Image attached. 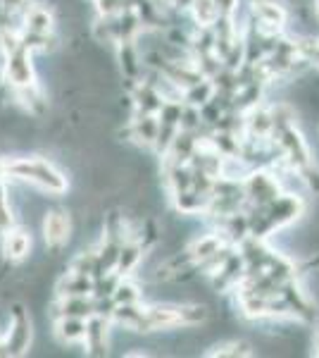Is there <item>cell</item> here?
Instances as JSON below:
<instances>
[{"instance_id":"cell-20","label":"cell","mask_w":319,"mask_h":358,"mask_svg":"<svg viewBox=\"0 0 319 358\" xmlns=\"http://www.w3.org/2000/svg\"><path fill=\"white\" fill-rule=\"evenodd\" d=\"M3 177H8V170H5V160L0 158V179H3Z\"/></svg>"},{"instance_id":"cell-3","label":"cell","mask_w":319,"mask_h":358,"mask_svg":"<svg viewBox=\"0 0 319 358\" xmlns=\"http://www.w3.org/2000/svg\"><path fill=\"white\" fill-rule=\"evenodd\" d=\"M3 77L17 89H27V86L36 84V69H34V57L27 45H20L10 55H5V69Z\"/></svg>"},{"instance_id":"cell-15","label":"cell","mask_w":319,"mask_h":358,"mask_svg":"<svg viewBox=\"0 0 319 358\" xmlns=\"http://www.w3.org/2000/svg\"><path fill=\"white\" fill-rule=\"evenodd\" d=\"M112 299L119 303H141V289H138V285H133L131 280H126V277H121L117 289H114Z\"/></svg>"},{"instance_id":"cell-21","label":"cell","mask_w":319,"mask_h":358,"mask_svg":"<svg viewBox=\"0 0 319 358\" xmlns=\"http://www.w3.org/2000/svg\"><path fill=\"white\" fill-rule=\"evenodd\" d=\"M317 10H319V0H317Z\"/></svg>"},{"instance_id":"cell-13","label":"cell","mask_w":319,"mask_h":358,"mask_svg":"<svg viewBox=\"0 0 319 358\" xmlns=\"http://www.w3.org/2000/svg\"><path fill=\"white\" fill-rule=\"evenodd\" d=\"M69 270L86 277H101V263H98V251H79L69 263Z\"/></svg>"},{"instance_id":"cell-14","label":"cell","mask_w":319,"mask_h":358,"mask_svg":"<svg viewBox=\"0 0 319 358\" xmlns=\"http://www.w3.org/2000/svg\"><path fill=\"white\" fill-rule=\"evenodd\" d=\"M191 8H193L195 20H198L202 27H212L214 20H217V17H222V15H219L217 3H214V0H191Z\"/></svg>"},{"instance_id":"cell-2","label":"cell","mask_w":319,"mask_h":358,"mask_svg":"<svg viewBox=\"0 0 319 358\" xmlns=\"http://www.w3.org/2000/svg\"><path fill=\"white\" fill-rule=\"evenodd\" d=\"M10 313H13V320H10V327L5 332L3 342L8 346L10 356H24L29 349H31V339H34V330H31V317H29V310L24 303L15 301L10 306Z\"/></svg>"},{"instance_id":"cell-7","label":"cell","mask_w":319,"mask_h":358,"mask_svg":"<svg viewBox=\"0 0 319 358\" xmlns=\"http://www.w3.org/2000/svg\"><path fill=\"white\" fill-rule=\"evenodd\" d=\"M31 253V236L24 229H8L3 234V256L8 258L10 263H20Z\"/></svg>"},{"instance_id":"cell-1","label":"cell","mask_w":319,"mask_h":358,"mask_svg":"<svg viewBox=\"0 0 319 358\" xmlns=\"http://www.w3.org/2000/svg\"><path fill=\"white\" fill-rule=\"evenodd\" d=\"M5 170H8V177L34 184L53 196H62L69 187L67 177L50 160L43 158H10L5 160Z\"/></svg>"},{"instance_id":"cell-9","label":"cell","mask_w":319,"mask_h":358,"mask_svg":"<svg viewBox=\"0 0 319 358\" xmlns=\"http://www.w3.org/2000/svg\"><path fill=\"white\" fill-rule=\"evenodd\" d=\"M94 277H86L69 270L55 285L57 296H94Z\"/></svg>"},{"instance_id":"cell-8","label":"cell","mask_w":319,"mask_h":358,"mask_svg":"<svg viewBox=\"0 0 319 358\" xmlns=\"http://www.w3.org/2000/svg\"><path fill=\"white\" fill-rule=\"evenodd\" d=\"M55 317L72 315V317H86L96 315V299L94 296H57L55 301Z\"/></svg>"},{"instance_id":"cell-18","label":"cell","mask_w":319,"mask_h":358,"mask_svg":"<svg viewBox=\"0 0 319 358\" xmlns=\"http://www.w3.org/2000/svg\"><path fill=\"white\" fill-rule=\"evenodd\" d=\"M214 3H217L219 15H231L236 10V3H239V0H214Z\"/></svg>"},{"instance_id":"cell-5","label":"cell","mask_w":319,"mask_h":358,"mask_svg":"<svg viewBox=\"0 0 319 358\" xmlns=\"http://www.w3.org/2000/svg\"><path fill=\"white\" fill-rule=\"evenodd\" d=\"M110 317L91 315L89 317V332H86V351L91 356H105L110 349Z\"/></svg>"},{"instance_id":"cell-10","label":"cell","mask_w":319,"mask_h":358,"mask_svg":"<svg viewBox=\"0 0 319 358\" xmlns=\"http://www.w3.org/2000/svg\"><path fill=\"white\" fill-rule=\"evenodd\" d=\"M160 134V120L155 115H138L129 122V136L136 138L138 143H146V146H155Z\"/></svg>"},{"instance_id":"cell-4","label":"cell","mask_w":319,"mask_h":358,"mask_svg":"<svg viewBox=\"0 0 319 358\" xmlns=\"http://www.w3.org/2000/svg\"><path fill=\"white\" fill-rule=\"evenodd\" d=\"M40 224H43V239L50 248H62L69 239H72L74 220L67 210H62V208L45 213Z\"/></svg>"},{"instance_id":"cell-17","label":"cell","mask_w":319,"mask_h":358,"mask_svg":"<svg viewBox=\"0 0 319 358\" xmlns=\"http://www.w3.org/2000/svg\"><path fill=\"white\" fill-rule=\"evenodd\" d=\"M0 5H3V13L5 15H13L17 10H22L27 5V0H0Z\"/></svg>"},{"instance_id":"cell-19","label":"cell","mask_w":319,"mask_h":358,"mask_svg":"<svg viewBox=\"0 0 319 358\" xmlns=\"http://www.w3.org/2000/svg\"><path fill=\"white\" fill-rule=\"evenodd\" d=\"M8 201V187H5V182L0 179V203H5Z\"/></svg>"},{"instance_id":"cell-16","label":"cell","mask_w":319,"mask_h":358,"mask_svg":"<svg viewBox=\"0 0 319 358\" xmlns=\"http://www.w3.org/2000/svg\"><path fill=\"white\" fill-rule=\"evenodd\" d=\"M15 213L13 208H10V203L5 201V203H0V234H5L8 229L15 227Z\"/></svg>"},{"instance_id":"cell-6","label":"cell","mask_w":319,"mask_h":358,"mask_svg":"<svg viewBox=\"0 0 319 358\" xmlns=\"http://www.w3.org/2000/svg\"><path fill=\"white\" fill-rule=\"evenodd\" d=\"M86 332H89V320L86 317H72V315L55 317V337L62 344H84Z\"/></svg>"},{"instance_id":"cell-11","label":"cell","mask_w":319,"mask_h":358,"mask_svg":"<svg viewBox=\"0 0 319 358\" xmlns=\"http://www.w3.org/2000/svg\"><path fill=\"white\" fill-rule=\"evenodd\" d=\"M27 29L36 34H53L55 29V17L53 13H48V8H40V5H34V8L27 10Z\"/></svg>"},{"instance_id":"cell-12","label":"cell","mask_w":319,"mask_h":358,"mask_svg":"<svg viewBox=\"0 0 319 358\" xmlns=\"http://www.w3.org/2000/svg\"><path fill=\"white\" fill-rule=\"evenodd\" d=\"M143 258V246L138 244V241H124L121 244V253H119V263H117V273L121 277L131 275L133 270L138 268V263H141Z\"/></svg>"}]
</instances>
